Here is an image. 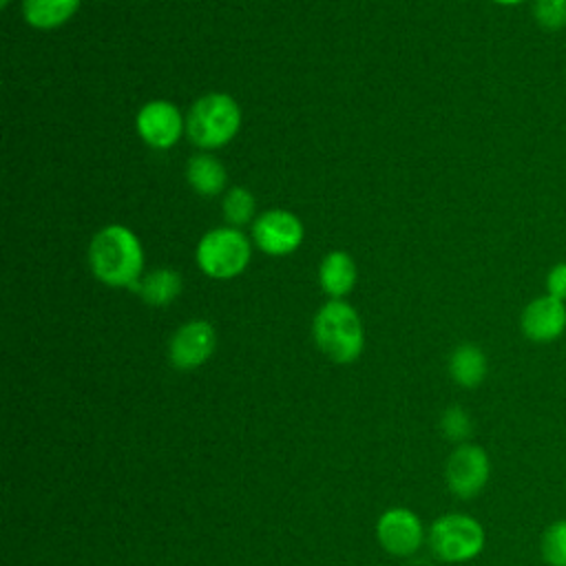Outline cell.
<instances>
[{"label":"cell","mask_w":566,"mask_h":566,"mask_svg":"<svg viewBox=\"0 0 566 566\" xmlns=\"http://www.w3.org/2000/svg\"><path fill=\"white\" fill-rule=\"evenodd\" d=\"M486 544L484 526L467 513H444L429 528V546L442 562H469Z\"/></svg>","instance_id":"5"},{"label":"cell","mask_w":566,"mask_h":566,"mask_svg":"<svg viewBox=\"0 0 566 566\" xmlns=\"http://www.w3.org/2000/svg\"><path fill=\"white\" fill-rule=\"evenodd\" d=\"M241 128V106L223 91L203 93L186 113V137L199 150H217L230 144Z\"/></svg>","instance_id":"3"},{"label":"cell","mask_w":566,"mask_h":566,"mask_svg":"<svg viewBox=\"0 0 566 566\" xmlns=\"http://www.w3.org/2000/svg\"><path fill=\"white\" fill-rule=\"evenodd\" d=\"M358 281V268L349 252L332 250L318 263V285L329 298H345Z\"/></svg>","instance_id":"12"},{"label":"cell","mask_w":566,"mask_h":566,"mask_svg":"<svg viewBox=\"0 0 566 566\" xmlns=\"http://www.w3.org/2000/svg\"><path fill=\"white\" fill-rule=\"evenodd\" d=\"M491 460L489 453L473 442L458 444L444 464V480L449 491L460 500L475 497L489 482Z\"/></svg>","instance_id":"7"},{"label":"cell","mask_w":566,"mask_h":566,"mask_svg":"<svg viewBox=\"0 0 566 566\" xmlns=\"http://www.w3.org/2000/svg\"><path fill=\"white\" fill-rule=\"evenodd\" d=\"M305 228L303 221L283 208H270L250 226L252 243L268 256H287L296 252L303 243Z\"/></svg>","instance_id":"6"},{"label":"cell","mask_w":566,"mask_h":566,"mask_svg":"<svg viewBox=\"0 0 566 566\" xmlns=\"http://www.w3.org/2000/svg\"><path fill=\"white\" fill-rule=\"evenodd\" d=\"M533 22L546 31L557 33L566 29V0H531Z\"/></svg>","instance_id":"19"},{"label":"cell","mask_w":566,"mask_h":566,"mask_svg":"<svg viewBox=\"0 0 566 566\" xmlns=\"http://www.w3.org/2000/svg\"><path fill=\"white\" fill-rule=\"evenodd\" d=\"M91 274L108 287H135L144 276V245L139 237L122 226L99 228L86 250Z\"/></svg>","instance_id":"1"},{"label":"cell","mask_w":566,"mask_h":566,"mask_svg":"<svg viewBox=\"0 0 566 566\" xmlns=\"http://www.w3.org/2000/svg\"><path fill=\"white\" fill-rule=\"evenodd\" d=\"M440 427H442V433H444L449 440L458 442V444L467 442L469 436H471V431H473L471 418H469V413H467L460 405H451V407L444 409V413H442V418H440Z\"/></svg>","instance_id":"20"},{"label":"cell","mask_w":566,"mask_h":566,"mask_svg":"<svg viewBox=\"0 0 566 566\" xmlns=\"http://www.w3.org/2000/svg\"><path fill=\"white\" fill-rule=\"evenodd\" d=\"M312 336L316 347L338 365L354 363L365 347L363 321L345 298H329L318 307L312 321Z\"/></svg>","instance_id":"2"},{"label":"cell","mask_w":566,"mask_h":566,"mask_svg":"<svg viewBox=\"0 0 566 566\" xmlns=\"http://www.w3.org/2000/svg\"><path fill=\"white\" fill-rule=\"evenodd\" d=\"M520 329L526 340L548 345L566 334V301L551 294L533 296L520 314Z\"/></svg>","instance_id":"10"},{"label":"cell","mask_w":566,"mask_h":566,"mask_svg":"<svg viewBox=\"0 0 566 566\" xmlns=\"http://www.w3.org/2000/svg\"><path fill=\"white\" fill-rule=\"evenodd\" d=\"M489 2H493V4H497V7H520V4L531 2V0H489Z\"/></svg>","instance_id":"22"},{"label":"cell","mask_w":566,"mask_h":566,"mask_svg":"<svg viewBox=\"0 0 566 566\" xmlns=\"http://www.w3.org/2000/svg\"><path fill=\"white\" fill-rule=\"evenodd\" d=\"M9 4H11V0H0V7H2V9H7Z\"/></svg>","instance_id":"23"},{"label":"cell","mask_w":566,"mask_h":566,"mask_svg":"<svg viewBox=\"0 0 566 566\" xmlns=\"http://www.w3.org/2000/svg\"><path fill=\"white\" fill-rule=\"evenodd\" d=\"M539 553L546 566H566V517L555 520L544 528Z\"/></svg>","instance_id":"18"},{"label":"cell","mask_w":566,"mask_h":566,"mask_svg":"<svg viewBox=\"0 0 566 566\" xmlns=\"http://www.w3.org/2000/svg\"><path fill=\"white\" fill-rule=\"evenodd\" d=\"M376 535L380 546L398 557H407L413 555L422 539H424V528L420 517L402 506L389 509L380 515L378 524H376Z\"/></svg>","instance_id":"11"},{"label":"cell","mask_w":566,"mask_h":566,"mask_svg":"<svg viewBox=\"0 0 566 566\" xmlns=\"http://www.w3.org/2000/svg\"><path fill=\"white\" fill-rule=\"evenodd\" d=\"M82 0H22V18L38 31H53L66 24Z\"/></svg>","instance_id":"15"},{"label":"cell","mask_w":566,"mask_h":566,"mask_svg":"<svg viewBox=\"0 0 566 566\" xmlns=\"http://www.w3.org/2000/svg\"><path fill=\"white\" fill-rule=\"evenodd\" d=\"M181 274L172 268H157L146 272L133 287L139 298L153 307H166L181 294Z\"/></svg>","instance_id":"16"},{"label":"cell","mask_w":566,"mask_h":566,"mask_svg":"<svg viewBox=\"0 0 566 566\" xmlns=\"http://www.w3.org/2000/svg\"><path fill=\"white\" fill-rule=\"evenodd\" d=\"M544 292L566 301V261H557L548 268L544 279Z\"/></svg>","instance_id":"21"},{"label":"cell","mask_w":566,"mask_h":566,"mask_svg":"<svg viewBox=\"0 0 566 566\" xmlns=\"http://www.w3.org/2000/svg\"><path fill=\"white\" fill-rule=\"evenodd\" d=\"M254 210H256V199L248 188L230 186L223 192L221 214H223L226 226H232V228H243L248 223L252 226V221L256 219Z\"/></svg>","instance_id":"17"},{"label":"cell","mask_w":566,"mask_h":566,"mask_svg":"<svg viewBox=\"0 0 566 566\" xmlns=\"http://www.w3.org/2000/svg\"><path fill=\"white\" fill-rule=\"evenodd\" d=\"M489 363L486 354L475 343L458 345L449 356V374L455 385L464 389H475L486 378Z\"/></svg>","instance_id":"14"},{"label":"cell","mask_w":566,"mask_h":566,"mask_svg":"<svg viewBox=\"0 0 566 566\" xmlns=\"http://www.w3.org/2000/svg\"><path fill=\"white\" fill-rule=\"evenodd\" d=\"M135 130L146 146L168 150L186 135V115L168 99H150L137 111Z\"/></svg>","instance_id":"8"},{"label":"cell","mask_w":566,"mask_h":566,"mask_svg":"<svg viewBox=\"0 0 566 566\" xmlns=\"http://www.w3.org/2000/svg\"><path fill=\"white\" fill-rule=\"evenodd\" d=\"M217 347V332L206 318H192L177 327L168 340V360L179 371L201 367Z\"/></svg>","instance_id":"9"},{"label":"cell","mask_w":566,"mask_h":566,"mask_svg":"<svg viewBox=\"0 0 566 566\" xmlns=\"http://www.w3.org/2000/svg\"><path fill=\"white\" fill-rule=\"evenodd\" d=\"M186 181L188 186L201 197H214L226 192L228 188V172L219 157L208 150L192 155L186 164Z\"/></svg>","instance_id":"13"},{"label":"cell","mask_w":566,"mask_h":566,"mask_svg":"<svg viewBox=\"0 0 566 566\" xmlns=\"http://www.w3.org/2000/svg\"><path fill=\"white\" fill-rule=\"evenodd\" d=\"M252 259V239L241 228L217 226L201 234L195 248L199 270L214 281L241 276Z\"/></svg>","instance_id":"4"}]
</instances>
